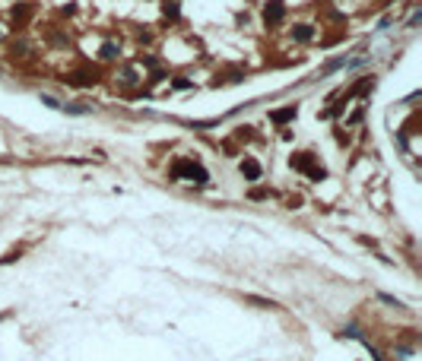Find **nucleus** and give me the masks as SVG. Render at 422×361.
<instances>
[{
    "instance_id": "nucleus-5",
    "label": "nucleus",
    "mask_w": 422,
    "mask_h": 361,
    "mask_svg": "<svg viewBox=\"0 0 422 361\" xmlns=\"http://www.w3.org/2000/svg\"><path fill=\"white\" fill-rule=\"evenodd\" d=\"M241 175H245L248 180H257L260 178V165L254 162V158H245V162H241Z\"/></svg>"
},
{
    "instance_id": "nucleus-10",
    "label": "nucleus",
    "mask_w": 422,
    "mask_h": 361,
    "mask_svg": "<svg viewBox=\"0 0 422 361\" xmlns=\"http://www.w3.org/2000/svg\"><path fill=\"white\" fill-rule=\"evenodd\" d=\"M13 260H19V250H10L3 260H0V263H13Z\"/></svg>"
},
{
    "instance_id": "nucleus-9",
    "label": "nucleus",
    "mask_w": 422,
    "mask_h": 361,
    "mask_svg": "<svg viewBox=\"0 0 422 361\" xmlns=\"http://www.w3.org/2000/svg\"><path fill=\"white\" fill-rule=\"evenodd\" d=\"M42 105H48V108H64V105H60L57 98H51V95H42Z\"/></svg>"
},
{
    "instance_id": "nucleus-4",
    "label": "nucleus",
    "mask_w": 422,
    "mask_h": 361,
    "mask_svg": "<svg viewBox=\"0 0 422 361\" xmlns=\"http://www.w3.org/2000/svg\"><path fill=\"white\" fill-rule=\"evenodd\" d=\"M296 114H298V108H296V105H289V108H283V111H273L270 120H273V124H289Z\"/></svg>"
},
{
    "instance_id": "nucleus-8",
    "label": "nucleus",
    "mask_w": 422,
    "mask_h": 361,
    "mask_svg": "<svg viewBox=\"0 0 422 361\" xmlns=\"http://www.w3.org/2000/svg\"><path fill=\"white\" fill-rule=\"evenodd\" d=\"M165 16H178V0H169V3H165Z\"/></svg>"
},
{
    "instance_id": "nucleus-6",
    "label": "nucleus",
    "mask_w": 422,
    "mask_h": 361,
    "mask_svg": "<svg viewBox=\"0 0 422 361\" xmlns=\"http://www.w3.org/2000/svg\"><path fill=\"white\" fill-rule=\"evenodd\" d=\"M102 57H105V60H115V57H118V45L105 42V45H102Z\"/></svg>"
},
{
    "instance_id": "nucleus-11",
    "label": "nucleus",
    "mask_w": 422,
    "mask_h": 361,
    "mask_svg": "<svg viewBox=\"0 0 422 361\" xmlns=\"http://www.w3.org/2000/svg\"><path fill=\"white\" fill-rule=\"evenodd\" d=\"M3 317H6V314H0V320H3Z\"/></svg>"
},
{
    "instance_id": "nucleus-1",
    "label": "nucleus",
    "mask_w": 422,
    "mask_h": 361,
    "mask_svg": "<svg viewBox=\"0 0 422 361\" xmlns=\"http://www.w3.org/2000/svg\"><path fill=\"white\" fill-rule=\"evenodd\" d=\"M172 178H187V180H194V184H206V180H210L206 168L197 165V162H178L175 168H172Z\"/></svg>"
},
{
    "instance_id": "nucleus-3",
    "label": "nucleus",
    "mask_w": 422,
    "mask_h": 361,
    "mask_svg": "<svg viewBox=\"0 0 422 361\" xmlns=\"http://www.w3.org/2000/svg\"><path fill=\"white\" fill-rule=\"evenodd\" d=\"M264 16H267V23H279V19L286 16L283 0H270V3H267V10H264Z\"/></svg>"
},
{
    "instance_id": "nucleus-7",
    "label": "nucleus",
    "mask_w": 422,
    "mask_h": 361,
    "mask_svg": "<svg viewBox=\"0 0 422 361\" xmlns=\"http://www.w3.org/2000/svg\"><path fill=\"white\" fill-rule=\"evenodd\" d=\"M292 35H296L298 42H308V38H311V25H296V32H292Z\"/></svg>"
},
{
    "instance_id": "nucleus-2",
    "label": "nucleus",
    "mask_w": 422,
    "mask_h": 361,
    "mask_svg": "<svg viewBox=\"0 0 422 361\" xmlns=\"http://www.w3.org/2000/svg\"><path fill=\"white\" fill-rule=\"evenodd\" d=\"M292 168H296V171H305L311 180H324V168H318V165H314V156H311V152L292 156Z\"/></svg>"
}]
</instances>
